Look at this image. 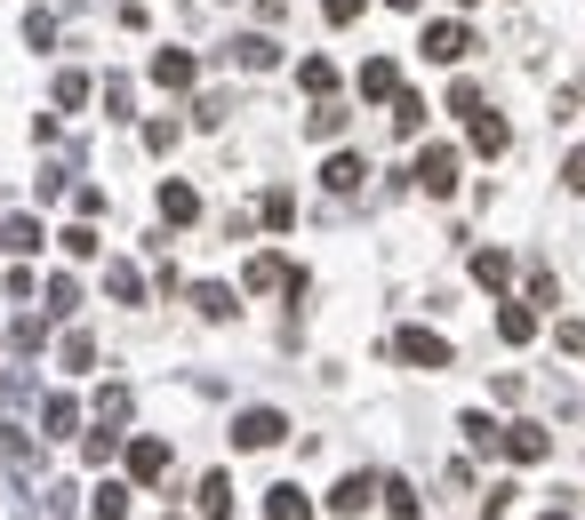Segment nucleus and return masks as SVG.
<instances>
[{"label":"nucleus","mask_w":585,"mask_h":520,"mask_svg":"<svg viewBox=\"0 0 585 520\" xmlns=\"http://www.w3.org/2000/svg\"><path fill=\"white\" fill-rule=\"evenodd\" d=\"M393 361H410V368H426V377H433V368H450L457 352H450L441 328H401V337H393Z\"/></svg>","instance_id":"f257e3e1"},{"label":"nucleus","mask_w":585,"mask_h":520,"mask_svg":"<svg viewBox=\"0 0 585 520\" xmlns=\"http://www.w3.org/2000/svg\"><path fill=\"white\" fill-rule=\"evenodd\" d=\"M120 465H129V481H136V489L169 481V441H160V432H136V441L120 448Z\"/></svg>","instance_id":"f03ea898"},{"label":"nucleus","mask_w":585,"mask_h":520,"mask_svg":"<svg viewBox=\"0 0 585 520\" xmlns=\"http://www.w3.org/2000/svg\"><path fill=\"white\" fill-rule=\"evenodd\" d=\"M289 441V416L281 408H240L233 416V448H281Z\"/></svg>","instance_id":"7ed1b4c3"},{"label":"nucleus","mask_w":585,"mask_h":520,"mask_svg":"<svg viewBox=\"0 0 585 520\" xmlns=\"http://www.w3.org/2000/svg\"><path fill=\"white\" fill-rule=\"evenodd\" d=\"M417 193H433V200H450L457 193V144H426V153H417Z\"/></svg>","instance_id":"20e7f679"},{"label":"nucleus","mask_w":585,"mask_h":520,"mask_svg":"<svg viewBox=\"0 0 585 520\" xmlns=\"http://www.w3.org/2000/svg\"><path fill=\"white\" fill-rule=\"evenodd\" d=\"M417 49H426V65H466L473 32L457 25V16H433V25H426V40H417Z\"/></svg>","instance_id":"39448f33"},{"label":"nucleus","mask_w":585,"mask_h":520,"mask_svg":"<svg viewBox=\"0 0 585 520\" xmlns=\"http://www.w3.org/2000/svg\"><path fill=\"white\" fill-rule=\"evenodd\" d=\"M377 496H386V481H377V472H346V481L329 489V512H337V520H353V512H369Z\"/></svg>","instance_id":"423d86ee"},{"label":"nucleus","mask_w":585,"mask_h":520,"mask_svg":"<svg viewBox=\"0 0 585 520\" xmlns=\"http://www.w3.org/2000/svg\"><path fill=\"white\" fill-rule=\"evenodd\" d=\"M225 56H233L240 73H273V65H281V40H273V32H240Z\"/></svg>","instance_id":"0eeeda50"},{"label":"nucleus","mask_w":585,"mask_h":520,"mask_svg":"<svg viewBox=\"0 0 585 520\" xmlns=\"http://www.w3.org/2000/svg\"><path fill=\"white\" fill-rule=\"evenodd\" d=\"M506 456H514V465H546V456H554V432H546V425H506Z\"/></svg>","instance_id":"6e6552de"},{"label":"nucleus","mask_w":585,"mask_h":520,"mask_svg":"<svg viewBox=\"0 0 585 520\" xmlns=\"http://www.w3.org/2000/svg\"><path fill=\"white\" fill-rule=\"evenodd\" d=\"M160 224H200V193H193L185 177L160 184Z\"/></svg>","instance_id":"1a4fd4ad"},{"label":"nucleus","mask_w":585,"mask_h":520,"mask_svg":"<svg viewBox=\"0 0 585 520\" xmlns=\"http://www.w3.org/2000/svg\"><path fill=\"white\" fill-rule=\"evenodd\" d=\"M457 432H466V448H473V456H497V448H506V425H497V416H481V408L457 416Z\"/></svg>","instance_id":"9d476101"},{"label":"nucleus","mask_w":585,"mask_h":520,"mask_svg":"<svg viewBox=\"0 0 585 520\" xmlns=\"http://www.w3.org/2000/svg\"><path fill=\"white\" fill-rule=\"evenodd\" d=\"M466 136H473V153H481V160H497V153L514 144V129H506L497 113H466Z\"/></svg>","instance_id":"9b49d317"},{"label":"nucleus","mask_w":585,"mask_h":520,"mask_svg":"<svg viewBox=\"0 0 585 520\" xmlns=\"http://www.w3.org/2000/svg\"><path fill=\"white\" fill-rule=\"evenodd\" d=\"M361 96H369V104H393L401 96V65H393V56H369V65H361Z\"/></svg>","instance_id":"f8f14e48"},{"label":"nucleus","mask_w":585,"mask_h":520,"mask_svg":"<svg viewBox=\"0 0 585 520\" xmlns=\"http://www.w3.org/2000/svg\"><path fill=\"white\" fill-rule=\"evenodd\" d=\"M40 425H49V441H73L80 432V401L73 392H49V401H40Z\"/></svg>","instance_id":"ddd939ff"},{"label":"nucleus","mask_w":585,"mask_h":520,"mask_svg":"<svg viewBox=\"0 0 585 520\" xmlns=\"http://www.w3.org/2000/svg\"><path fill=\"white\" fill-rule=\"evenodd\" d=\"M153 80H160V89H193V80H200L193 49H160V56H153Z\"/></svg>","instance_id":"4468645a"},{"label":"nucleus","mask_w":585,"mask_h":520,"mask_svg":"<svg viewBox=\"0 0 585 520\" xmlns=\"http://www.w3.org/2000/svg\"><path fill=\"white\" fill-rule=\"evenodd\" d=\"M105 297H113V304H145V273H136L129 257H113V264H105Z\"/></svg>","instance_id":"2eb2a0df"},{"label":"nucleus","mask_w":585,"mask_h":520,"mask_svg":"<svg viewBox=\"0 0 585 520\" xmlns=\"http://www.w3.org/2000/svg\"><path fill=\"white\" fill-rule=\"evenodd\" d=\"M265 520H313V496L297 481H281V489H265Z\"/></svg>","instance_id":"dca6fc26"},{"label":"nucleus","mask_w":585,"mask_h":520,"mask_svg":"<svg viewBox=\"0 0 585 520\" xmlns=\"http://www.w3.org/2000/svg\"><path fill=\"white\" fill-rule=\"evenodd\" d=\"M40 240H49V233H40L32 217H9V224H0V257H40Z\"/></svg>","instance_id":"f3484780"},{"label":"nucleus","mask_w":585,"mask_h":520,"mask_svg":"<svg viewBox=\"0 0 585 520\" xmlns=\"http://www.w3.org/2000/svg\"><path fill=\"white\" fill-rule=\"evenodd\" d=\"M257 224H265V233H289V224H297V193H289V184H273V193L257 200Z\"/></svg>","instance_id":"a211bd4d"},{"label":"nucleus","mask_w":585,"mask_h":520,"mask_svg":"<svg viewBox=\"0 0 585 520\" xmlns=\"http://www.w3.org/2000/svg\"><path fill=\"white\" fill-rule=\"evenodd\" d=\"M56 248H65L73 264H89V257H105V240H96V217H80V224H65L56 233Z\"/></svg>","instance_id":"6ab92c4d"},{"label":"nucleus","mask_w":585,"mask_h":520,"mask_svg":"<svg viewBox=\"0 0 585 520\" xmlns=\"http://www.w3.org/2000/svg\"><path fill=\"white\" fill-rule=\"evenodd\" d=\"M361 177H369V160H361V153H329V169H321L329 193H361Z\"/></svg>","instance_id":"aec40b11"},{"label":"nucleus","mask_w":585,"mask_h":520,"mask_svg":"<svg viewBox=\"0 0 585 520\" xmlns=\"http://www.w3.org/2000/svg\"><path fill=\"white\" fill-rule=\"evenodd\" d=\"M306 136H321V144H329V136H346V104H337V96H313V113H306Z\"/></svg>","instance_id":"412c9836"},{"label":"nucleus","mask_w":585,"mask_h":520,"mask_svg":"<svg viewBox=\"0 0 585 520\" xmlns=\"http://www.w3.org/2000/svg\"><path fill=\"white\" fill-rule=\"evenodd\" d=\"M193 312H200V321H233L240 304H233V288H225V281H200V288H193Z\"/></svg>","instance_id":"4be33fe9"},{"label":"nucleus","mask_w":585,"mask_h":520,"mask_svg":"<svg viewBox=\"0 0 585 520\" xmlns=\"http://www.w3.org/2000/svg\"><path fill=\"white\" fill-rule=\"evenodd\" d=\"M497 337H506V344H530V337H537V304H497Z\"/></svg>","instance_id":"5701e85b"},{"label":"nucleus","mask_w":585,"mask_h":520,"mask_svg":"<svg viewBox=\"0 0 585 520\" xmlns=\"http://www.w3.org/2000/svg\"><path fill=\"white\" fill-rule=\"evenodd\" d=\"M56 361H65V377H89V368H96V337H89V328H73V337L56 344Z\"/></svg>","instance_id":"b1692460"},{"label":"nucleus","mask_w":585,"mask_h":520,"mask_svg":"<svg viewBox=\"0 0 585 520\" xmlns=\"http://www.w3.org/2000/svg\"><path fill=\"white\" fill-rule=\"evenodd\" d=\"M40 297H49V321H73V312H80V281H73V273H49Z\"/></svg>","instance_id":"393cba45"},{"label":"nucleus","mask_w":585,"mask_h":520,"mask_svg":"<svg viewBox=\"0 0 585 520\" xmlns=\"http://www.w3.org/2000/svg\"><path fill=\"white\" fill-rule=\"evenodd\" d=\"M473 281L481 288H506L514 281V257H506V248H473Z\"/></svg>","instance_id":"a878e982"},{"label":"nucleus","mask_w":585,"mask_h":520,"mask_svg":"<svg viewBox=\"0 0 585 520\" xmlns=\"http://www.w3.org/2000/svg\"><path fill=\"white\" fill-rule=\"evenodd\" d=\"M80 456H89V465H113V456H120V425L96 416V432H80Z\"/></svg>","instance_id":"bb28decb"},{"label":"nucleus","mask_w":585,"mask_h":520,"mask_svg":"<svg viewBox=\"0 0 585 520\" xmlns=\"http://www.w3.org/2000/svg\"><path fill=\"white\" fill-rule=\"evenodd\" d=\"M200 520H233V481H225V472L200 481Z\"/></svg>","instance_id":"cd10ccee"},{"label":"nucleus","mask_w":585,"mask_h":520,"mask_svg":"<svg viewBox=\"0 0 585 520\" xmlns=\"http://www.w3.org/2000/svg\"><path fill=\"white\" fill-rule=\"evenodd\" d=\"M297 89L306 96H337V65L329 56H306V65H297Z\"/></svg>","instance_id":"c85d7f7f"},{"label":"nucleus","mask_w":585,"mask_h":520,"mask_svg":"<svg viewBox=\"0 0 585 520\" xmlns=\"http://www.w3.org/2000/svg\"><path fill=\"white\" fill-rule=\"evenodd\" d=\"M129 489H136V481H105V489L89 496V512H96V520H129Z\"/></svg>","instance_id":"c756f323"},{"label":"nucleus","mask_w":585,"mask_h":520,"mask_svg":"<svg viewBox=\"0 0 585 520\" xmlns=\"http://www.w3.org/2000/svg\"><path fill=\"white\" fill-rule=\"evenodd\" d=\"M393 136H426V96H393Z\"/></svg>","instance_id":"7c9ffc66"},{"label":"nucleus","mask_w":585,"mask_h":520,"mask_svg":"<svg viewBox=\"0 0 585 520\" xmlns=\"http://www.w3.org/2000/svg\"><path fill=\"white\" fill-rule=\"evenodd\" d=\"M105 120H136V89H129V80H105Z\"/></svg>","instance_id":"2f4dec72"},{"label":"nucleus","mask_w":585,"mask_h":520,"mask_svg":"<svg viewBox=\"0 0 585 520\" xmlns=\"http://www.w3.org/2000/svg\"><path fill=\"white\" fill-rule=\"evenodd\" d=\"M89 104V73H56V113H80Z\"/></svg>","instance_id":"473e14b6"},{"label":"nucleus","mask_w":585,"mask_h":520,"mask_svg":"<svg viewBox=\"0 0 585 520\" xmlns=\"http://www.w3.org/2000/svg\"><path fill=\"white\" fill-rule=\"evenodd\" d=\"M514 496H521L514 481H490V489H481V520H506V512H514Z\"/></svg>","instance_id":"72a5a7b5"},{"label":"nucleus","mask_w":585,"mask_h":520,"mask_svg":"<svg viewBox=\"0 0 585 520\" xmlns=\"http://www.w3.org/2000/svg\"><path fill=\"white\" fill-rule=\"evenodd\" d=\"M177 136H185V120H145V153H177Z\"/></svg>","instance_id":"f704fd0d"},{"label":"nucleus","mask_w":585,"mask_h":520,"mask_svg":"<svg viewBox=\"0 0 585 520\" xmlns=\"http://www.w3.org/2000/svg\"><path fill=\"white\" fill-rule=\"evenodd\" d=\"M96 416H105V425H129V385H105V392H96Z\"/></svg>","instance_id":"c9c22d12"},{"label":"nucleus","mask_w":585,"mask_h":520,"mask_svg":"<svg viewBox=\"0 0 585 520\" xmlns=\"http://www.w3.org/2000/svg\"><path fill=\"white\" fill-rule=\"evenodd\" d=\"M25 49H56V16H49V9L25 16Z\"/></svg>","instance_id":"e433bc0d"},{"label":"nucleus","mask_w":585,"mask_h":520,"mask_svg":"<svg viewBox=\"0 0 585 520\" xmlns=\"http://www.w3.org/2000/svg\"><path fill=\"white\" fill-rule=\"evenodd\" d=\"M386 512L393 520H417V489L410 481H386Z\"/></svg>","instance_id":"4c0bfd02"},{"label":"nucleus","mask_w":585,"mask_h":520,"mask_svg":"<svg viewBox=\"0 0 585 520\" xmlns=\"http://www.w3.org/2000/svg\"><path fill=\"white\" fill-rule=\"evenodd\" d=\"M225 113H233L225 96H200V104H193V120H200V129H225Z\"/></svg>","instance_id":"58836bf2"},{"label":"nucleus","mask_w":585,"mask_h":520,"mask_svg":"<svg viewBox=\"0 0 585 520\" xmlns=\"http://www.w3.org/2000/svg\"><path fill=\"white\" fill-rule=\"evenodd\" d=\"M73 208L80 217H105V184H73Z\"/></svg>","instance_id":"ea45409f"},{"label":"nucleus","mask_w":585,"mask_h":520,"mask_svg":"<svg viewBox=\"0 0 585 520\" xmlns=\"http://www.w3.org/2000/svg\"><path fill=\"white\" fill-rule=\"evenodd\" d=\"M361 9H369V0H321V16H329V25H353Z\"/></svg>","instance_id":"a19ab883"},{"label":"nucleus","mask_w":585,"mask_h":520,"mask_svg":"<svg viewBox=\"0 0 585 520\" xmlns=\"http://www.w3.org/2000/svg\"><path fill=\"white\" fill-rule=\"evenodd\" d=\"M561 184H570V193H585V144H577L570 160H561Z\"/></svg>","instance_id":"79ce46f5"},{"label":"nucleus","mask_w":585,"mask_h":520,"mask_svg":"<svg viewBox=\"0 0 585 520\" xmlns=\"http://www.w3.org/2000/svg\"><path fill=\"white\" fill-rule=\"evenodd\" d=\"M554 344H561V352H585V321H561V328H554Z\"/></svg>","instance_id":"37998d69"},{"label":"nucleus","mask_w":585,"mask_h":520,"mask_svg":"<svg viewBox=\"0 0 585 520\" xmlns=\"http://www.w3.org/2000/svg\"><path fill=\"white\" fill-rule=\"evenodd\" d=\"M386 9H426V0H386Z\"/></svg>","instance_id":"c03bdc74"},{"label":"nucleus","mask_w":585,"mask_h":520,"mask_svg":"<svg viewBox=\"0 0 585 520\" xmlns=\"http://www.w3.org/2000/svg\"><path fill=\"white\" fill-rule=\"evenodd\" d=\"M537 520H570V512H561V505H554V512H537Z\"/></svg>","instance_id":"a18cd8bd"},{"label":"nucleus","mask_w":585,"mask_h":520,"mask_svg":"<svg viewBox=\"0 0 585 520\" xmlns=\"http://www.w3.org/2000/svg\"><path fill=\"white\" fill-rule=\"evenodd\" d=\"M466 9H473V0H466Z\"/></svg>","instance_id":"49530a36"}]
</instances>
